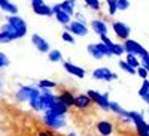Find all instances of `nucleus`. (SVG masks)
Returning a JSON list of instances; mask_svg holds the SVG:
<instances>
[{
    "mask_svg": "<svg viewBox=\"0 0 149 136\" xmlns=\"http://www.w3.org/2000/svg\"><path fill=\"white\" fill-rule=\"evenodd\" d=\"M130 120H133L134 126H136V130H137V135L139 136H149V127L143 120V115L139 114V112H130Z\"/></svg>",
    "mask_w": 149,
    "mask_h": 136,
    "instance_id": "nucleus-1",
    "label": "nucleus"
},
{
    "mask_svg": "<svg viewBox=\"0 0 149 136\" xmlns=\"http://www.w3.org/2000/svg\"><path fill=\"white\" fill-rule=\"evenodd\" d=\"M124 48H125V53L127 54H133V55H139V57H143V55H148V49L143 48L140 43H137L133 39H127L124 41Z\"/></svg>",
    "mask_w": 149,
    "mask_h": 136,
    "instance_id": "nucleus-2",
    "label": "nucleus"
},
{
    "mask_svg": "<svg viewBox=\"0 0 149 136\" xmlns=\"http://www.w3.org/2000/svg\"><path fill=\"white\" fill-rule=\"evenodd\" d=\"M90 97H91V100L95 103V105H98L103 111H109L110 109V102H109V94L106 93V94H100L98 91H94V90H90L88 93Z\"/></svg>",
    "mask_w": 149,
    "mask_h": 136,
    "instance_id": "nucleus-3",
    "label": "nucleus"
},
{
    "mask_svg": "<svg viewBox=\"0 0 149 136\" xmlns=\"http://www.w3.org/2000/svg\"><path fill=\"white\" fill-rule=\"evenodd\" d=\"M40 90H42V93H40L42 111H48L55 105V102L58 100V96H54L51 93V88H40Z\"/></svg>",
    "mask_w": 149,
    "mask_h": 136,
    "instance_id": "nucleus-4",
    "label": "nucleus"
},
{
    "mask_svg": "<svg viewBox=\"0 0 149 136\" xmlns=\"http://www.w3.org/2000/svg\"><path fill=\"white\" fill-rule=\"evenodd\" d=\"M6 22H9L12 27H15L18 30V33L21 34V38L26 36V33H27V22L24 21L21 17H18V15H9V17H6Z\"/></svg>",
    "mask_w": 149,
    "mask_h": 136,
    "instance_id": "nucleus-5",
    "label": "nucleus"
},
{
    "mask_svg": "<svg viewBox=\"0 0 149 136\" xmlns=\"http://www.w3.org/2000/svg\"><path fill=\"white\" fill-rule=\"evenodd\" d=\"M112 29H113V32H115V34H116L118 39H121V41L130 39V32H131V29L127 26L125 22H122V21H115L113 24H112Z\"/></svg>",
    "mask_w": 149,
    "mask_h": 136,
    "instance_id": "nucleus-6",
    "label": "nucleus"
},
{
    "mask_svg": "<svg viewBox=\"0 0 149 136\" xmlns=\"http://www.w3.org/2000/svg\"><path fill=\"white\" fill-rule=\"evenodd\" d=\"M40 91L37 88H33V87H21L18 91H17V100L18 102H29L33 96H39Z\"/></svg>",
    "mask_w": 149,
    "mask_h": 136,
    "instance_id": "nucleus-7",
    "label": "nucleus"
},
{
    "mask_svg": "<svg viewBox=\"0 0 149 136\" xmlns=\"http://www.w3.org/2000/svg\"><path fill=\"white\" fill-rule=\"evenodd\" d=\"M93 78L100 79V81H113L118 78V75L113 72H110L107 67H98V69L93 70Z\"/></svg>",
    "mask_w": 149,
    "mask_h": 136,
    "instance_id": "nucleus-8",
    "label": "nucleus"
},
{
    "mask_svg": "<svg viewBox=\"0 0 149 136\" xmlns=\"http://www.w3.org/2000/svg\"><path fill=\"white\" fill-rule=\"evenodd\" d=\"M66 30L70 32L72 34H76V36H86L88 34V29H86L85 24L79 22V21H72L66 26Z\"/></svg>",
    "mask_w": 149,
    "mask_h": 136,
    "instance_id": "nucleus-9",
    "label": "nucleus"
},
{
    "mask_svg": "<svg viewBox=\"0 0 149 136\" xmlns=\"http://www.w3.org/2000/svg\"><path fill=\"white\" fill-rule=\"evenodd\" d=\"M45 124L48 127L52 129H60L66 126V121L63 120V117H57V115H51V114H45Z\"/></svg>",
    "mask_w": 149,
    "mask_h": 136,
    "instance_id": "nucleus-10",
    "label": "nucleus"
},
{
    "mask_svg": "<svg viewBox=\"0 0 149 136\" xmlns=\"http://www.w3.org/2000/svg\"><path fill=\"white\" fill-rule=\"evenodd\" d=\"M69 108L70 106H67L64 102H61L60 99L55 102V105L51 108V109H48L46 111V114H51V115H57V117H63L67 111H69Z\"/></svg>",
    "mask_w": 149,
    "mask_h": 136,
    "instance_id": "nucleus-11",
    "label": "nucleus"
},
{
    "mask_svg": "<svg viewBox=\"0 0 149 136\" xmlns=\"http://www.w3.org/2000/svg\"><path fill=\"white\" fill-rule=\"evenodd\" d=\"M31 9H33L34 14L42 15V17H52L54 15L52 8H49L45 3H31Z\"/></svg>",
    "mask_w": 149,
    "mask_h": 136,
    "instance_id": "nucleus-12",
    "label": "nucleus"
},
{
    "mask_svg": "<svg viewBox=\"0 0 149 136\" xmlns=\"http://www.w3.org/2000/svg\"><path fill=\"white\" fill-rule=\"evenodd\" d=\"M31 42H33V45L39 49L40 53H49L51 49H49V43H48V41H45L42 36H39V34H33L31 36Z\"/></svg>",
    "mask_w": 149,
    "mask_h": 136,
    "instance_id": "nucleus-13",
    "label": "nucleus"
},
{
    "mask_svg": "<svg viewBox=\"0 0 149 136\" xmlns=\"http://www.w3.org/2000/svg\"><path fill=\"white\" fill-rule=\"evenodd\" d=\"M63 66H64V70L67 73H70L72 76H76V78H84L85 76V69H82V67H79L76 64L70 63V61H66Z\"/></svg>",
    "mask_w": 149,
    "mask_h": 136,
    "instance_id": "nucleus-14",
    "label": "nucleus"
},
{
    "mask_svg": "<svg viewBox=\"0 0 149 136\" xmlns=\"http://www.w3.org/2000/svg\"><path fill=\"white\" fill-rule=\"evenodd\" d=\"M91 103H94V102L91 100V97L88 94H79L74 99V106L78 109H88L91 106Z\"/></svg>",
    "mask_w": 149,
    "mask_h": 136,
    "instance_id": "nucleus-15",
    "label": "nucleus"
},
{
    "mask_svg": "<svg viewBox=\"0 0 149 136\" xmlns=\"http://www.w3.org/2000/svg\"><path fill=\"white\" fill-rule=\"evenodd\" d=\"M97 132L102 136H110L112 132H113V126L109 121H98L97 123Z\"/></svg>",
    "mask_w": 149,
    "mask_h": 136,
    "instance_id": "nucleus-16",
    "label": "nucleus"
},
{
    "mask_svg": "<svg viewBox=\"0 0 149 136\" xmlns=\"http://www.w3.org/2000/svg\"><path fill=\"white\" fill-rule=\"evenodd\" d=\"M91 29L94 33L97 34H107V26H106V22L102 21V20H93L91 21Z\"/></svg>",
    "mask_w": 149,
    "mask_h": 136,
    "instance_id": "nucleus-17",
    "label": "nucleus"
},
{
    "mask_svg": "<svg viewBox=\"0 0 149 136\" xmlns=\"http://www.w3.org/2000/svg\"><path fill=\"white\" fill-rule=\"evenodd\" d=\"M58 99L61 102H64L67 106H74V97L73 94H72V91H69V90H61L60 91V94H58Z\"/></svg>",
    "mask_w": 149,
    "mask_h": 136,
    "instance_id": "nucleus-18",
    "label": "nucleus"
},
{
    "mask_svg": "<svg viewBox=\"0 0 149 136\" xmlns=\"http://www.w3.org/2000/svg\"><path fill=\"white\" fill-rule=\"evenodd\" d=\"M0 9L5 11L6 14H9V15H17L18 14V8L15 6V3L9 2V0H3V3L0 5Z\"/></svg>",
    "mask_w": 149,
    "mask_h": 136,
    "instance_id": "nucleus-19",
    "label": "nucleus"
},
{
    "mask_svg": "<svg viewBox=\"0 0 149 136\" xmlns=\"http://www.w3.org/2000/svg\"><path fill=\"white\" fill-rule=\"evenodd\" d=\"M86 51H88V54L93 57V58H95V60H102L104 55L100 53V49L97 48V43H90L88 46H86Z\"/></svg>",
    "mask_w": 149,
    "mask_h": 136,
    "instance_id": "nucleus-20",
    "label": "nucleus"
},
{
    "mask_svg": "<svg viewBox=\"0 0 149 136\" xmlns=\"http://www.w3.org/2000/svg\"><path fill=\"white\" fill-rule=\"evenodd\" d=\"M60 6H61V9H63L66 14H69L70 17L74 15V2H73V0H64V2L60 3Z\"/></svg>",
    "mask_w": 149,
    "mask_h": 136,
    "instance_id": "nucleus-21",
    "label": "nucleus"
},
{
    "mask_svg": "<svg viewBox=\"0 0 149 136\" xmlns=\"http://www.w3.org/2000/svg\"><path fill=\"white\" fill-rule=\"evenodd\" d=\"M55 18H57V21L60 22V24H63V26H67V24L70 22V15L69 14H66V12L63 11V9H60L58 12H55Z\"/></svg>",
    "mask_w": 149,
    "mask_h": 136,
    "instance_id": "nucleus-22",
    "label": "nucleus"
},
{
    "mask_svg": "<svg viewBox=\"0 0 149 136\" xmlns=\"http://www.w3.org/2000/svg\"><path fill=\"white\" fill-rule=\"evenodd\" d=\"M110 111H113L115 114H118V115H121V117H125V118L130 120V112L124 111V109H122L118 103H115V102H110Z\"/></svg>",
    "mask_w": 149,
    "mask_h": 136,
    "instance_id": "nucleus-23",
    "label": "nucleus"
},
{
    "mask_svg": "<svg viewBox=\"0 0 149 136\" xmlns=\"http://www.w3.org/2000/svg\"><path fill=\"white\" fill-rule=\"evenodd\" d=\"M2 30L8 32V33H9V34L12 36V39H14V41H17V39H21V34L18 33V30H17L15 27H12L9 22H6V24H5V26L2 27Z\"/></svg>",
    "mask_w": 149,
    "mask_h": 136,
    "instance_id": "nucleus-24",
    "label": "nucleus"
},
{
    "mask_svg": "<svg viewBox=\"0 0 149 136\" xmlns=\"http://www.w3.org/2000/svg\"><path fill=\"white\" fill-rule=\"evenodd\" d=\"M119 67L122 69V70H125L127 73H130V75H136V73H137V69L136 67H133L131 64H128L127 61H119Z\"/></svg>",
    "mask_w": 149,
    "mask_h": 136,
    "instance_id": "nucleus-25",
    "label": "nucleus"
},
{
    "mask_svg": "<svg viewBox=\"0 0 149 136\" xmlns=\"http://www.w3.org/2000/svg\"><path fill=\"white\" fill-rule=\"evenodd\" d=\"M125 61H127L128 64H131L133 67H136V69L142 66V61H139V60H137V55H133V54H127Z\"/></svg>",
    "mask_w": 149,
    "mask_h": 136,
    "instance_id": "nucleus-26",
    "label": "nucleus"
},
{
    "mask_svg": "<svg viewBox=\"0 0 149 136\" xmlns=\"http://www.w3.org/2000/svg\"><path fill=\"white\" fill-rule=\"evenodd\" d=\"M48 58H49V61H61L63 60V55H61V53L58 51V49H52V51H49L48 53Z\"/></svg>",
    "mask_w": 149,
    "mask_h": 136,
    "instance_id": "nucleus-27",
    "label": "nucleus"
},
{
    "mask_svg": "<svg viewBox=\"0 0 149 136\" xmlns=\"http://www.w3.org/2000/svg\"><path fill=\"white\" fill-rule=\"evenodd\" d=\"M37 87H39V88H55L57 87V82L49 81V79H42V81H39Z\"/></svg>",
    "mask_w": 149,
    "mask_h": 136,
    "instance_id": "nucleus-28",
    "label": "nucleus"
},
{
    "mask_svg": "<svg viewBox=\"0 0 149 136\" xmlns=\"http://www.w3.org/2000/svg\"><path fill=\"white\" fill-rule=\"evenodd\" d=\"M106 5L109 9V15H115L116 11H118V5H116V0H106Z\"/></svg>",
    "mask_w": 149,
    "mask_h": 136,
    "instance_id": "nucleus-29",
    "label": "nucleus"
},
{
    "mask_svg": "<svg viewBox=\"0 0 149 136\" xmlns=\"http://www.w3.org/2000/svg\"><path fill=\"white\" fill-rule=\"evenodd\" d=\"M84 2L86 3V6L91 8L93 11H100V8H102L100 0H84Z\"/></svg>",
    "mask_w": 149,
    "mask_h": 136,
    "instance_id": "nucleus-30",
    "label": "nucleus"
},
{
    "mask_svg": "<svg viewBox=\"0 0 149 136\" xmlns=\"http://www.w3.org/2000/svg\"><path fill=\"white\" fill-rule=\"evenodd\" d=\"M112 53H113V55H122L124 53H125V48H124V43H113V46H112Z\"/></svg>",
    "mask_w": 149,
    "mask_h": 136,
    "instance_id": "nucleus-31",
    "label": "nucleus"
},
{
    "mask_svg": "<svg viewBox=\"0 0 149 136\" xmlns=\"http://www.w3.org/2000/svg\"><path fill=\"white\" fill-rule=\"evenodd\" d=\"M14 39H12V36L8 33V32H5V30H0V43H9V42H12Z\"/></svg>",
    "mask_w": 149,
    "mask_h": 136,
    "instance_id": "nucleus-32",
    "label": "nucleus"
},
{
    "mask_svg": "<svg viewBox=\"0 0 149 136\" xmlns=\"http://www.w3.org/2000/svg\"><path fill=\"white\" fill-rule=\"evenodd\" d=\"M61 39H63L64 42H67V43H74V39H73V34L70 33V32H63V34H61Z\"/></svg>",
    "mask_w": 149,
    "mask_h": 136,
    "instance_id": "nucleus-33",
    "label": "nucleus"
},
{
    "mask_svg": "<svg viewBox=\"0 0 149 136\" xmlns=\"http://www.w3.org/2000/svg\"><path fill=\"white\" fill-rule=\"evenodd\" d=\"M146 93H149V81L148 79H143V84H142V87L139 90V96L143 97Z\"/></svg>",
    "mask_w": 149,
    "mask_h": 136,
    "instance_id": "nucleus-34",
    "label": "nucleus"
},
{
    "mask_svg": "<svg viewBox=\"0 0 149 136\" xmlns=\"http://www.w3.org/2000/svg\"><path fill=\"white\" fill-rule=\"evenodd\" d=\"M116 5H118V11H125L130 8L128 0H116Z\"/></svg>",
    "mask_w": 149,
    "mask_h": 136,
    "instance_id": "nucleus-35",
    "label": "nucleus"
},
{
    "mask_svg": "<svg viewBox=\"0 0 149 136\" xmlns=\"http://www.w3.org/2000/svg\"><path fill=\"white\" fill-rule=\"evenodd\" d=\"M148 69L146 67H143V66H140V67H137V75L142 78V79H148Z\"/></svg>",
    "mask_w": 149,
    "mask_h": 136,
    "instance_id": "nucleus-36",
    "label": "nucleus"
},
{
    "mask_svg": "<svg viewBox=\"0 0 149 136\" xmlns=\"http://www.w3.org/2000/svg\"><path fill=\"white\" fill-rule=\"evenodd\" d=\"M8 64H9V58L3 53H0V67H6Z\"/></svg>",
    "mask_w": 149,
    "mask_h": 136,
    "instance_id": "nucleus-37",
    "label": "nucleus"
},
{
    "mask_svg": "<svg viewBox=\"0 0 149 136\" xmlns=\"http://www.w3.org/2000/svg\"><path fill=\"white\" fill-rule=\"evenodd\" d=\"M100 39H102V42H103L104 45H107L109 48L113 46V42H112V41L109 39V36H107V34H102V36H100Z\"/></svg>",
    "mask_w": 149,
    "mask_h": 136,
    "instance_id": "nucleus-38",
    "label": "nucleus"
},
{
    "mask_svg": "<svg viewBox=\"0 0 149 136\" xmlns=\"http://www.w3.org/2000/svg\"><path fill=\"white\" fill-rule=\"evenodd\" d=\"M140 58H142V60H140V61H142V66L146 67L148 72H149V54H148V55H143V57H140Z\"/></svg>",
    "mask_w": 149,
    "mask_h": 136,
    "instance_id": "nucleus-39",
    "label": "nucleus"
},
{
    "mask_svg": "<svg viewBox=\"0 0 149 136\" xmlns=\"http://www.w3.org/2000/svg\"><path fill=\"white\" fill-rule=\"evenodd\" d=\"M37 136H57V135H55V133H52L51 130H45V129H42V130H39Z\"/></svg>",
    "mask_w": 149,
    "mask_h": 136,
    "instance_id": "nucleus-40",
    "label": "nucleus"
},
{
    "mask_svg": "<svg viewBox=\"0 0 149 136\" xmlns=\"http://www.w3.org/2000/svg\"><path fill=\"white\" fill-rule=\"evenodd\" d=\"M76 21H79V22H82V24L86 22V21H85V17H84L82 14H76Z\"/></svg>",
    "mask_w": 149,
    "mask_h": 136,
    "instance_id": "nucleus-41",
    "label": "nucleus"
},
{
    "mask_svg": "<svg viewBox=\"0 0 149 136\" xmlns=\"http://www.w3.org/2000/svg\"><path fill=\"white\" fill-rule=\"evenodd\" d=\"M143 100H145L146 103H149V93H146V94L143 96Z\"/></svg>",
    "mask_w": 149,
    "mask_h": 136,
    "instance_id": "nucleus-42",
    "label": "nucleus"
},
{
    "mask_svg": "<svg viewBox=\"0 0 149 136\" xmlns=\"http://www.w3.org/2000/svg\"><path fill=\"white\" fill-rule=\"evenodd\" d=\"M31 3H43V0H31Z\"/></svg>",
    "mask_w": 149,
    "mask_h": 136,
    "instance_id": "nucleus-43",
    "label": "nucleus"
},
{
    "mask_svg": "<svg viewBox=\"0 0 149 136\" xmlns=\"http://www.w3.org/2000/svg\"><path fill=\"white\" fill-rule=\"evenodd\" d=\"M2 3H3V0H0V5H2Z\"/></svg>",
    "mask_w": 149,
    "mask_h": 136,
    "instance_id": "nucleus-44",
    "label": "nucleus"
},
{
    "mask_svg": "<svg viewBox=\"0 0 149 136\" xmlns=\"http://www.w3.org/2000/svg\"><path fill=\"white\" fill-rule=\"evenodd\" d=\"M148 127H149V124H148Z\"/></svg>",
    "mask_w": 149,
    "mask_h": 136,
    "instance_id": "nucleus-45",
    "label": "nucleus"
},
{
    "mask_svg": "<svg viewBox=\"0 0 149 136\" xmlns=\"http://www.w3.org/2000/svg\"><path fill=\"white\" fill-rule=\"evenodd\" d=\"M73 2H74V0H73Z\"/></svg>",
    "mask_w": 149,
    "mask_h": 136,
    "instance_id": "nucleus-46",
    "label": "nucleus"
}]
</instances>
